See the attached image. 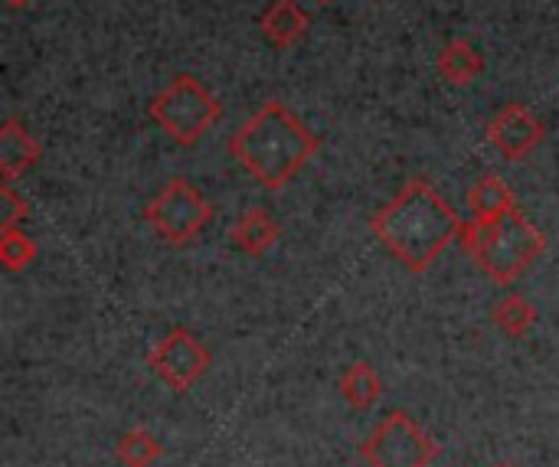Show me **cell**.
<instances>
[{"instance_id": "cell-1", "label": "cell", "mask_w": 559, "mask_h": 467, "mask_svg": "<svg viewBox=\"0 0 559 467\" xmlns=\"http://www.w3.org/2000/svg\"><path fill=\"white\" fill-rule=\"evenodd\" d=\"M462 219L449 206V200L423 177H413L386 206H380L370 219L380 246L406 268L429 272L436 259L462 236Z\"/></svg>"}, {"instance_id": "cell-2", "label": "cell", "mask_w": 559, "mask_h": 467, "mask_svg": "<svg viewBox=\"0 0 559 467\" xmlns=\"http://www.w3.org/2000/svg\"><path fill=\"white\" fill-rule=\"evenodd\" d=\"M226 147L255 183L265 190H282L308 167V160L321 151V141L288 105L272 98L239 124Z\"/></svg>"}, {"instance_id": "cell-3", "label": "cell", "mask_w": 559, "mask_h": 467, "mask_svg": "<svg viewBox=\"0 0 559 467\" xmlns=\"http://www.w3.org/2000/svg\"><path fill=\"white\" fill-rule=\"evenodd\" d=\"M459 246L491 282L511 285L544 255L547 236L521 209H511L501 219L465 223Z\"/></svg>"}, {"instance_id": "cell-4", "label": "cell", "mask_w": 559, "mask_h": 467, "mask_svg": "<svg viewBox=\"0 0 559 467\" xmlns=\"http://www.w3.org/2000/svg\"><path fill=\"white\" fill-rule=\"evenodd\" d=\"M151 121L180 147H193L219 118L223 105L219 98L190 72L174 75L147 105Z\"/></svg>"}, {"instance_id": "cell-5", "label": "cell", "mask_w": 559, "mask_h": 467, "mask_svg": "<svg viewBox=\"0 0 559 467\" xmlns=\"http://www.w3.org/2000/svg\"><path fill=\"white\" fill-rule=\"evenodd\" d=\"M360 458L370 467H429L439 458V445L419 429V422L393 409L360 445Z\"/></svg>"}, {"instance_id": "cell-6", "label": "cell", "mask_w": 559, "mask_h": 467, "mask_svg": "<svg viewBox=\"0 0 559 467\" xmlns=\"http://www.w3.org/2000/svg\"><path fill=\"white\" fill-rule=\"evenodd\" d=\"M210 216H213L210 200L183 177L164 183V190L144 206L147 226L170 246H183L197 239L203 226L210 223Z\"/></svg>"}, {"instance_id": "cell-7", "label": "cell", "mask_w": 559, "mask_h": 467, "mask_svg": "<svg viewBox=\"0 0 559 467\" xmlns=\"http://www.w3.org/2000/svg\"><path fill=\"white\" fill-rule=\"evenodd\" d=\"M147 367L164 386H170L174 393H187L210 370V350L190 331L174 327L151 347Z\"/></svg>"}, {"instance_id": "cell-8", "label": "cell", "mask_w": 559, "mask_h": 467, "mask_svg": "<svg viewBox=\"0 0 559 467\" xmlns=\"http://www.w3.org/2000/svg\"><path fill=\"white\" fill-rule=\"evenodd\" d=\"M488 141L504 160H524L544 141V121L524 105H508L488 121Z\"/></svg>"}, {"instance_id": "cell-9", "label": "cell", "mask_w": 559, "mask_h": 467, "mask_svg": "<svg viewBox=\"0 0 559 467\" xmlns=\"http://www.w3.org/2000/svg\"><path fill=\"white\" fill-rule=\"evenodd\" d=\"M39 157H43V147L36 144V137L16 118H7L0 124V173H3V180L10 183V180L23 177Z\"/></svg>"}, {"instance_id": "cell-10", "label": "cell", "mask_w": 559, "mask_h": 467, "mask_svg": "<svg viewBox=\"0 0 559 467\" xmlns=\"http://www.w3.org/2000/svg\"><path fill=\"white\" fill-rule=\"evenodd\" d=\"M278 236H282V229H278V223L265 213V209H259V206H252V209H246L242 216H239V223L229 229V242H233V249H239L242 255H265L275 242H278Z\"/></svg>"}, {"instance_id": "cell-11", "label": "cell", "mask_w": 559, "mask_h": 467, "mask_svg": "<svg viewBox=\"0 0 559 467\" xmlns=\"http://www.w3.org/2000/svg\"><path fill=\"white\" fill-rule=\"evenodd\" d=\"M259 26L265 33V39L278 49L295 46L305 33H308V13L295 3V0H275L262 16Z\"/></svg>"}, {"instance_id": "cell-12", "label": "cell", "mask_w": 559, "mask_h": 467, "mask_svg": "<svg viewBox=\"0 0 559 467\" xmlns=\"http://www.w3.org/2000/svg\"><path fill=\"white\" fill-rule=\"evenodd\" d=\"M465 206L472 209V219H501L511 209H518L511 187L498 173H485L478 183H472Z\"/></svg>"}, {"instance_id": "cell-13", "label": "cell", "mask_w": 559, "mask_h": 467, "mask_svg": "<svg viewBox=\"0 0 559 467\" xmlns=\"http://www.w3.org/2000/svg\"><path fill=\"white\" fill-rule=\"evenodd\" d=\"M436 65H439V75L449 85H468V82H475L485 72V59H481V52L468 39L445 43L439 59H436Z\"/></svg>"}, {"instance_id": "cell-14", "label": "cell", "mask_w": 559, "mask_h": 467, "mask_svg": "<svg viewBox=\"0 0 559 467\" xmlns=\"http://www.w3.org/2000/svg\"><path fill=\"white\" fill-rule=\"evenodd\" d=\"M341 396L354 406V409H370L380 403L383 396V383L380 373L370 363H350L341 373Z\"/></svg>"}, {"instance_id": "cell-15", "label": "cell", "mask_w": 559, "mask_h": 467, "mask_svg": "<svg viewBox=\"0 0 559 467\" xmlns=\"http://www.w3.org/2000/svg\"><path fill=\"white\" fill-rule=\"evenodd\" d=\"M491 321H495V327H498L504 337L518 340V337H524V334L537 324V308H534L527 298H521V295H508V298H501V301L495 304Z\"/></svg>"}, {"instance_id": "cell-16", "label": "cell", "mask_w": 559, "mask_h": 467, "mask_svg": "<svg viewBox=\"0 0 559 467\" xmlns=\"http://www.w3.org/2000/svg\"><path fill=\"white\" fill-rule=\"evenodd\" d=\"M118 462L121 467H154L160 462V445L147 429H131L118 442Z\"/></svg>"}, {"instance_id": "cell-17", "label": "cell", "mask_w": 559, "mask_h": 467, "mask_svg": "<svg viewBox=\"0 0 559 467\" xmlns=\"http://www.w3.org/2000/svg\"><path fill=\"white\" fill-rule=\"evenodd\" d=\"M33 259H36V242L26 232H20V229H3L0 232V265H3V272L16 275Z\"/></svg>"}, {"instance_id": "cell-18", "label": "cell", "mask_w": 559, "mask_h": 467, "mask_svg": "<svg viewBox=\"0 0 559 467\" xmlns=\"http://www.w3.org/2000/svg\"><path fill=\"white\" fill-rule=\"evenodd\" d=\"M26 200L16 196V190L10 183L0 187V232L3 229H20V223L26 219Z\"/></svg>"}, {"instance_id": "cell-19", "label": "cell", "mask_w": 559, "mask_h": 467, "mask_svg": "<svg viewBox=\"0 0 559 467\" xmlns=\"http://www.w3.org/2000/svg\"><path fill=\"white\" fill-rule=\"evenodd\" d=\"M10 7H23V3H29V0H7Z\"/></svg>"}, {"instance_id": "cell-20", "label": "cell", "mask_w": 559, "mask_h": 467, "mask_svg": "<svg viewBox=\"0 0 559 467\" xmlns=\"http://www.w3.org/2000/svg\"><path fill=\"white\" fill-rule=\"evenodd\" d=\"M321 3H334V0H321Z\"/></svg>"}, {"instance_id": "cell-21", "label": "cell", "mask_w": 559, "mask_h": 467, "mask_svg": "<svg viewBox=\"0 0 559 467\" xmlns=\"http://www.w3.org/2000/svg\"><path fill=\"white\" fill-rule=\"evenodd\" d=\"M495 467H511V465H495Z\"/></svg>"}]
</instances>
